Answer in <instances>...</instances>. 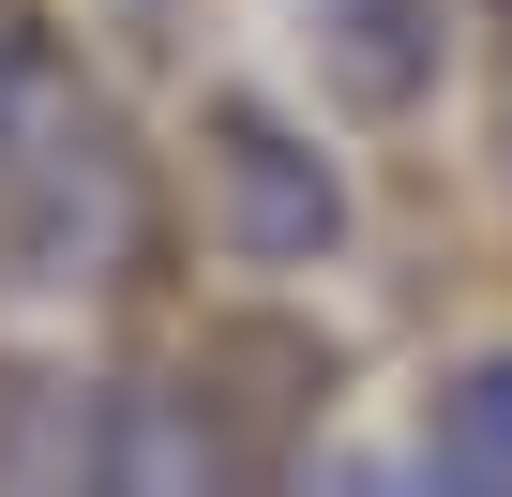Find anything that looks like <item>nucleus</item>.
I'll list each match as a JSON object with an SVG mask.
<instances>
[{
	"mask_svg": "<svg viewBox=\"0 0 512 497\" xmlns=\"http://www.w3.org/2000/svg\"><path fill=\"white\" fill-rule=\"evenodd\" d=\"M136 257V136L46 46L0 106V302H91Z\"/></svg>",
	"mask_w": 512,
	"mask_h": 497,
	"instance_id": "f257e3e1",
	"label": "nucleus"
},
{
	"mask_svg": "<svg viewBox=\"0 0 512 497\" xmlns=\"http://www.w3.org/2000/svg\"><path fill=\"white\" fill-rule=\"evenodd\" d=\"M196 181H211V241L241 272H332L347 257V166L256 91L196 106Z\"/></svg>",
	"mask_w": 512,
	"mask_h": 497,
	"instance_id": "f03ea898",
	"label": "nucleus"
},
{
	"mask_svg": "<svg viewBox=\"0 0 512 497\" xmlns=\"http://www.w3.org/2000/svg\"><path fill=\"white\" fill-rule=\"evenodd\" d=\"M287 16H302V61L332 76V106H362V121H422L452 76V0H287Z\"/></svg>",
	"mask_w": 512,
	"mask_h": 497,
	"instance_id": "7ed1b4c3",
	"label": "nucleus"
},
{
	"mask_svg": "<svg viewBox=\"0 0 512 497\" xmlns=\"http://www.w3.org/2000/svg\"><path fill=\"white\" fill-rule=\"evenodd\" d=\"M91 497H241L226 422H211L181 377H121V392H106V467H91Z\"/></svg>",
	"mask_w": 512,
	"mask_h": 497,
	"instance_id": "20e7f679",
	"label": "nucleus"
},
{
	"mask_svg": "<svg viewBox=\"0 0 512 497\" xmlns=\"http://www.w3.org/2000/svg\"><path fill=\"white\" fill-rule=\"evenodd\" d=\"M91 467H106V392L61 362H16L0 377V497H91Z\"/></svg>",
	"mask_w": 512,
	"mask_h": 497,
	"instance_id": "39448f33",
	"label": "nucleus"
},
{
	"mask_svg": "<svg viewBox=\"0 0 512 497\" xmlns=\"http://www.w3.org/2000/svg\"><path fill=\"white\" fill-rule=\"evenodd\" d=\"M422 452H437L467 497H512V347H482V362H452V377H437Z\"/></svg>",
	"mask_w": 512,
	"mask_h": 497,
	"instance_id": "423d86ee",
	"label": "nucleus"
},
{
	"mask_svg": "<svg viewBox=\"0 0 512 497\" xmlns=\"http://www.w3.org/2000/svg\"><path fill=\"white\" fill-rule=\"evenodd\" d=\"M46 61V31H31V0H0V106H16V76Z\"/></svg>",
	"mask_w": 512,
	"mask_h": 497,
	"instance_id": "0eeeda50",
	"label": "nucleus"
},
{
	"mask_svg": "<svg viewBox=\"0 0 512 497\" xmlns=\"http://www.w3.org/2000/svg\"><path fill=\"white\" fill-rule=\"evenodd\" d=\"M497 166H512V16H497Z\"/></svg>",
	"mask_w": 512,
	"mask_h": 497,
	"instance_id": "6e6552de",
	"label": "nucleus"
}]
</instances>
